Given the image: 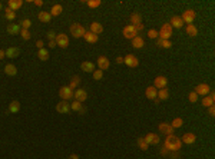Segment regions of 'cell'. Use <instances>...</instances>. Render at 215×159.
I'll return each instance as SVG.
<instances>
[{
    "label": "cell",
    "instance_id": "cell-50",
    "mask_svg": "<svg viewBox=\"0 0 215 159\" xmlns=\"http://www.w3.org/2000/svg\"><path fill=\"white\" fill-rule=\"evenodd\" d=\"M49 48H56V40H49Z\"/></svg>",
    "mask_w": 215,
    "mask_h": 159
},
{
    "label": "cell",
    "instance_id": "cell-40",
    "mask_svg": "<svg viewBox=\"0 0 215 159\" xmlns=\"http://www.w3.org/2000/svg\"><path fill=\"white\" fill-rule=\"evenodd\" d=\"M101 0H89V2H86V4L89 7H91V9H96V7H99L101 6Z\"/></svg>",
    "mask_w": 215,
    "mask_h": 159
},
{
    "label": "cell",
    "instance_id": "cell-5",
    "mask_svg": "<svg viewBox=\"0 0 215 159\" xmlns=\"http://www.w3.org/2000/svg\"><path fill=\"white\" fill-rule=\"evenodd\" d=\"M122 33H123V37H126V39H134V37L138 36V30H136L135 26H132V24L125 26L123 30H122Z\"/></svg>",
    "mask_w": 215,
    "mask_h": 159
},
{
    "label": "cell",
    "instance_id": "cell-54",
    "mask_svg": "<svg viewBox=\"0 0 215 159\" xmlns=\"http://www.w3.org/2000/svg\"><path fill=\"white\" fill-rule=\"evenodd\" d=\"M116 63H123V58H121V56H119V58H116Z\"/></svg>",
    "mask_w": 215,
    "mask_h": 159
},
{
    "label": "cell",
    "instance_id": "cell-10",
    "mask_svg": "<svg viewBox=\"0 0 215 159\" xmlns=\"http://www.w3.org/2000/svg\"><path fill=\"white\" fill-rule=\"evenodd\" d=\"M209 92H211V89H209V86L207 85V83H199V85L195 88V93H197V95L207 96Z\"/></svg>",
    "mask_w": 215,
    "mask_h": 159
},
{
    "label": "cell",
    "instance_id": "cell-21",
    "mask_svg": "<svg viewBox=\"0 0 215 159\" xmlns=\"http://www.w3.org/2000/svg\"><path fill=\"white\" fill-rule=\"evenodd\" d=\"M144 44H145V42L141 36H136L132 39V46H134V49H142Z\"/></svg>",
    "mask_w": 215,
    "mask_h": 159
},
{
    "label": "cell",
    "instance_id": "cell-36",
    "mask_svg": "<svg viewBox=\"0 0 215 159\" xmlns=\"http://www.w3.org/2000/svg\"><path fill=\"white\" fill-rule=\"evenodd\" d=\"M37 56H39V59H40V60H43V62H46L47 59H49V52L46 50V49H40V50L37 52Z\"/></svg>",
    "mask_w": 215,
    "mask_h": 159
},
{
    "label": "cell",
    "instance_id": "cell-53",
    "mask_svg": "<svg viewBox=\"0 0 215 159\" xmlns=\"http://www.w3.org/2000/svg\"><path fill=\"white\" fill-rule=\"evenodd\" d=\"M34 4H36V6H39V7H40L42 4H43V2H42V0H34Z\"/></svg>",
    "mask_w": 215,
    "mask_h": 159
},
{
    "label": "cell",
    "instance_id": "cell-48",
    "mask_svg": "<svg viewBox=\"0 0 215 159\" xmlns=\"http://www.w3.org/2000/svg\"><path fill=\"white\" fill-rule=\"evenodd\" d=\"M43 46H45V43H43V40H37L36 42V48L40 50V49H43Z\"/></svg>",
    "mask_w": 215,
    "mask_h": 159
},
{
    "label": "cell",
    "instance_id": "cell-33",
    "mask_svg": "<svg viewBox=\"0 0 215 159\" xmlns=\"http://www.w3.org/2000/svg\"><path fill=\"white\" fill-rule=\"evenodd\" d=\"M79 83H81V78L79 76H73V78L71 79V83H69V88L73 90V89H77V86H79Z\"/></svg>",
    "mask_w": 215,
    "mask_h": 159
},
{
    "label": "cell",
    "instance_id": "cell-22",
    "mask_svg": "<svg viewBox=\"0 0 215 159\" xmlns=\"http://www.w3.org/2000/svg\"><path fill=\"white\" fill-rule=\"evenodd\" d=\"M83 37H85V40H86L87 43H96L97 39H99V36L95 34V33H92V32H86Z\"/></svg>",
    "mask_w": 215,
    "mask_h": 159
},
{
    "label": "cell",
    "instance_id": "cell-49",
    "mask_svg": "<svg viewBox=\"0 0 215 159\" xmlns=\"http://www.w3.org/2000/svg\"><path fill=\"white\" fill-rule=\"evenodd\" d=\"M166 153H168V149L165 148V146H161V155H166Z\"/></svg>",
    "mask_w": 215,
    "mask_h": 159
},
{
    "label": "cell",
    "instance_id": "cell-3",
    "mask_svg": "<svg viewBox=\"0 0 215 159\" xmlns=\"http://www.w3.org/2000/svg\"><path fill=\"white\" fill-rule=\"evenodd\" d=\"M71 33L73 37H76V39H79V37H83L85 33H86V30H85V27L82 26L81 23H73L71 26Z\"/></svg>",
    "mask_w": 215,
    "mask_h": 159
},
{
    "label": "cell",
    "instance_id": "cell-11",
    "mask_svg": "<svg viewBox=\"0 0 215 159\" xmlns=\"http://www.w3.org/2000/svg\"><path fill=\"white\" fill-rule=\"evenodd\" d=\"M111 66V62L106 56H101V58L97 59V68L101 69V70H107Z\"/></svg>",
    "mask_w": 215,
    "mask_h": 159
},
{
    "label": "cell",
    "instance_id": "cell-35",
    "mask_svg": "<svg viewBox=\"0 0 215 159\" xmlns=\"http://www.w3.org/2000/svg\"><path fill=\"white\" fill-rule=\"evenodd\" d=\"M62 12H63V7H62L60 4H55L50 10V16H59Z\"/></svg>",
    "mask_w": 215,
    "mask_h": 159
},
{
    "label": "cell",
    "instance_id": "cell-2",
    "mask_svg": "<svg viewBox=\"0 0 215 159\" xmlns=\"http://www.w3.org/2000/svg\"><path fill=\"white\" fill-rule=\"evenodd\" d=\"M172 36V26L169 23H165L161 27V30L158 32V37L162 40H169V37Z\"/></svg>",
    "mask_w": 215,
    "mask_h": 159
},
{
    "label": "cell",
    "instance_id": "cell-47",
    "mask_svg": "<svg viewBox=\"0 0 215 159\" xmlns=\"http://www.w3.org/2000/svg\"><path fill=\"white\" fill-rule=\"evenodd\" d=\"M47 37H49V40H55L56 39V34H55V32H47Z\"/></svg>",
    "mask_w": 215,
    "mask_h": 159
},
{
    "label": "cell",
    "instance_id": "cell-19",
    "mask_svg": "<svg viewBox=\"0 0 215 159\" xmlns=\"http://www.w3.org/2000/svg\"><path fill=\"white\" fill-rule=\"evenodd\" d=\"M171 24L172 27H175V29H181L182 26H184V22H182V19H181V16H174L171 19Z\"/></svg>",
    "mask_w": 215,
    "mask_h": 159
},
{
    "label": "cell",
    "instance_id": "cell-28",
    "mask_svg": "<svg viewBox=\"0 0 215 159\" xmlns=\"http://www.w3.org/2000/svg\"><path fill=\"white\" fill-rule=\"evenodd\" d=\"M71 110H75V112H82V113H85V112H86V109H85L83 106H82L81 102L75 100V102H72V105H71Z\"/></svg>",
    "mask_w": 215,
    "mask_h": 159
},
{
    "label": "cell",
    "instance_id": "cell-20",
    "mask_svg": "<svg viewBox=\"0 0 215 159\" xmlns=\"http://www.w3.org/2000/svg\"><path fill=\"white\" fill-rule=\"evenodd\" d=\"M20 30H22V27L19 26V24L10 23L9 26H7V33L12 34V36H14V34H17V33H20Z\"/></svg>",
    "mask_w": 215,
    "mask_h": 159
},
{
    "label": "cell",
    "instance_id": "cell-18",
    "mask_svg": "<svg viewBox=\"0 0 215 159\" xmlns=\"http://www.w3.org/2000/svg\"><path fill=\"white\" fill-rule=\"evenodd\" d=\"M19 54H20V49H19V48H9L6 50V58L16 59Z\"/></svg>",
    "mask_w": 215,
    "mask_h": 159
},
{
    "label": "cell",
    "instance_id": "cell-24",
    "mask_svg": "<svg viewBox=\"0 0 215 159\" xmlns=\"http://www.w3.org/2000/svg\"><path fill=\"white\" fill-rule=\"evenodd\" d=\"M20 110V102L19 100H12L9 105V113H17Z\"/></svg>",
    "mask_w": 215,
    "mask_h": 159
},
{
    "label": "cell",
    "instance_id": "cell-44",
    "mask_svg": "<svg viewBox=\"0 0 215 159\" xmlns=\"http://www.w3.org/2000/svg\"><path fill=\"white\" fill-rule=\"evenodd\" d=\"M102 78H103V70L97 69V70L93 72V79H96V80H101Z\"/></svg>",
    "mask_w": 215,
    "mask_h": 159
},
{
    "label": "cell",
    "instance_id": "cell-26",
    "mask_svg": "<svg viewBox=\"0 0 215 159\" xmlns=\"http://www.w3.org/2000/svg\"><path fill=\"white\" fill-rule=\"evenodd\" d=\"M156 98H158L159 100H166V99L169 98V90H168L166 88L159 89L158 93H156Z\"/></svg>",
    "mask_w": 215,
    "mask_h": 159
},
{
    "label": "cell",
    "instance_id": "cell-14",
    "mask_svg": "<svg viewBox=\"0 0 215 159\" xmlns=\"http://www.w3.org/2000/svg\"><path fill=\"white\" fill-rule=\"evenodd\" d=\"M166 85H168V79L165 78V76H158V78H155V88L158 89H164L166 88Z\"/></svg>",
    "mask_w": 215,
    "mask_h": 159
},
{
    "label": "cell",
    "instance_id": "cell-25",
    "mask_svg": "<svg viewBox=\"0 0 215 159\" xmlns=\"http://www.w3.org/2000/svg\"><path fill=\"white\" fill-rule=\"evenodd\" d=\"M23 6V2L22 0H9V9H12V10H19L20 7Z\"/></svg>",
    "mask_w": 215,
    "mask_h": 159
},
{
    "label": "cell",
    "instance_id": "cell-38",
    "mask_svg": "<svg viewBox=\"0 0 215 159\" xmlns=\"http://www.w3.org/2000/svg\"><path fill=\"white\" fill-rule=\"evenodd\" d=\"M182 125H184V119H182V118H175L174 121H172V123H171V126H172L174 129L181 128Z\"/></svg>",
    "mask_w": 215,
    "mask_h": 159
},
{
    "label": "cell",
    "instance_id": "cell-52",
    "mask_svg": "<svg viewBox=\"0 0 215 159\" xmlns=\"http://www.w3.org/2000/svg\"><path fill=\"white\" fill-rule=\"evenodd\" d=\"M4 58H6V52L0 49V60H2V59H4Z\"/></svg>",
    "mask_w": 215,
    "mask_h": 159
},
{
    "label": "cell",
    "instance_id": "cell-12",
    "mask_svg": "<svg viewBox=\"0 0 215 159\" xmlns=\"http://www.w3.org/2000/svg\"><path fill=\"white\" fill-rule=\"evenodd\" d=\"M56 110L59 113H69L71 112V105H69V102L63 100V102H59L56 105Z\"/></svg>",
    "mask_w": 215,
    "mask_h": 159
},
{
    "label": "cell",
    "instance_id": "cell-55",
    "mask_svg": "<svg viewBox=\"0 0 215 159\" xmlns=\"http://www.w3.org/2000/svg\"><path fill=\"white\" fill-rule=\"evenodd\" d=\"M178 158H179L178 152H172V159H178Z\"/></svg>",
    "mask_w": 215,
    "mask_h": 159
},
{
    "label": "cell",
    "instance_id": "cell-23",
    "mask_svg": "<svg viewBox=\"0 0 215 159\" xmlns=\"http://www.w3.org/2000/svg\"><path fill=\"white\" fill-rule=\"evenodd\" d=\"M156 93H158V89L155 88V86H149V88H146V90H145V95H146L148 99H155L156 98Z\"/></svg>",
    "mask_w": 215,
    "mask_h": 159
},
{
    "label": "cell",
    "instance_id": "cell-32",
    "mask_svg": "<svg viewBox=\"0 0 215 159\" xmlns=\"http://www.w3.org/2000/svg\"><path fill=\"white\" fill-rule=\"evenodd\" d=\"M185 32H186L189 36H192V37H195L197 34H198V29H197L194 24H188V26H186V29H185Z\"/></svg>",
    "mask_w": 215,
    "mask_h": 159
},
{
    "label": "cell",
    "instance_id": "cell-31",
    "mask_svg": "<svg viewBox=\"0 0 215 159\" xmlns=\"http://www.w3.org/2000/svg\"><path fill=\"white\" fill-rule=\"evenodd\" d=\"M131 22H132V26H138V24L142 23V17L139 13H134L131 16Z\"/></svg>",
    "mask_w": 215,
    "mask_h": 159
},
{
    "label": "cell",
    "instance_id": "cell-41",
    "mask_svg": "<svg viewBox=\"0 0 215 159\" xmlns=\"http://www.w3.org/2000/svg\"><path fill=\"white\" fill-rule=\"evenodd\" d=\"M138 146L142 149V151H146V149L149 148V145L146 142H145V139L144 138H138Z\"/></svg>",
    "mask_w": 215,
    "mask_h": 159
},
{
    "label": "cell",
    "instance_id": "cell-51",
    "mask_svg": "<svg viewBox=\"0 0 215 159\" xmlns=\"http://www.w3.org/2000/svg\"><path fill=\"white\" fill-rule=\"evenodd\" d=\"M209 115H211V116H214V115H215V108H214V105L209 106Z\"/></svg>",
    "mask_w": 215,
    "mask_h": 159
},
{
    "label": "cell",
    "instance_id": "cell-42",
    "mask_svg": "<svg viewBox=\"0 0 215 159\" xmlns=\"http://www.w3.org/2000/svg\"><path fill=\"white\" fill-rule=\"evenodd\" d=\"M20 36H22V39H24V40H29L30 39V32L27 30V29H22L20 30Z\"/></svg>",
    "mask_w": 215,
    "mask_h": 159
},
{
    "label": "cell",
    "instance_id": "cell-45",
    "mask_svg": "<svg viewBox=\"0 0 215 159\" xmlns=\"http://www.w3.org/2000/svg\"><path fill=\"white\" fill-rule=\"evenodd\" d=\"M188 99H189V102H192V103H195V102L198 100V95H197L195 92H191V93H189V96H188Z\"/></svg>",
    "mask_w": 215,
    "mask_h": 159
},
{
    "label": "cell",
    "instance_id": "cell-16",
    "mask_svg": "<svg viewBox=\"0 0 215 159\" xmlns=\"http://www.w3.org/2000/svg\"><path fill=\"white\" fill-rule=\"evenodd\" d=\"M81 69L86 73H93L95 72V64L92 62H82L81 63Z\"/></svg>",
    "mask_w": 215,
    "mask_h": 159
},
{
    "label": "cell",
    "instance_id": "cell-17",
    "mask_svg": "<svg viewBox=\"0 0 215 159\" xmlns=\"http://www.w3.org/2000/svg\"><path fill=\"white\" fill-rule=\"evenodd\" d=\"M195 141H197V136H195L194 133H191V132L185 133V135H184V138L181 139V142L186 143V145H192V143H194Z\"/></svg>",
    "mask_w": 215,
    "mask_h": 159
},
{
    "label": "cell",
    "instance_id": "cell-15",
    "mask_svg": "<svg viewBox=\"0 0 215 159\" xmlns=\"http://www.w3.org/2000/svg\"><path fill=\"white\" fill-rule=\"evenodd\" d=\"M144 139H145V142L148 143V145H158L159 143V136L156 135V133H148Z\"/></svg>",
    "mask_w": 215,
    "mask_h": 159
},
{
    "label": "cell",
    "instance_id": "cell-8",
    "mask_svg": "<svg viewBox=\"0 0 215 159\" xmlns=\"http://www.w3.org/2000/svg\"><path fill=\"white\" fill-rule=\"evenodd\" d=\"M123 63H126V66H129V68H136L139 64V60L134 54H126L123 58Z\"/></svg>",
    "mask_w": 215,
    "mask_h": 159
},
{
    "label": "cell",
    "instance_id": "cell-9",
    "mask_svg": "<svg viewBox=\"0 0 215 159\" xmlns=\"http://www.w3.org/2000/svg\"><path fill=\"white\" fill-rule=\"evenodd\" d=\"M73 98H75V100H77V102H85L87 99V93H86V90H83V89H79L77 88L76 90L73 92Z\"/></svg>",
    "mask_w": 215,
    "mask_h": 159
},
{
    "label": "cell",
    "instance_id": "cell-57",
    "mask_svg": "<svg viewBox=\"0 0 215 159\" xmlns=\"http://www.w3.org/2000/svg\"><path fill=\"white\" fill-rule=\"evenodd\" d=\"M0 10H2V3H0Z\"/></svg>",
    "mask_w": 215,
    "mask_h": 159
},
{
    "label": "cell",
    "instance_id": "cell-13",
    "mask_svg": "<svg viewBox=\"0 0 215 159\" xmlns=\"http://www.w3.org/2000/svg\"><path fill=\"white\" fill-rule=\"evenodd\" d=\"M159 131H161L162 133H165V135L168 136V135H174V131L175 129L171 126V123H166V122H162L161 125L158 126Z\"/></svg>",
    "mask_w": 215,
    "mask_h": 159
},
{
    "label": "cell",
    "instance_id": "cell-56",
    "mask_svg": "<svg viewBox=\"0 0 215 159\" xmlns=\"http://www.w3.org/2000/svg\"><path fill=\"white\" fill-rule=\"evenodd\" d=\"M67 159H79V156H77V155H71Z\"/></svg>",
    "mask_w": 215,
    "mask_h": 159
},
{
    "label": "cell",
    "instance_id": "cell-6",
    "mask_svg": "<svg viewBox=\"0 0 215 159\" xmlns=\"http://www.w3.org/2000/svg\"><path fill=\"white\" fill-rule=\"evenodd\" d=\"M56 44L57 46H60V48H67L69 46V37H67V34H65V33H59V34H56Z\"/></svg>",
    "mask_w": 215,
    "mask_h": 159
},
{
    "label": "cell",
    "instance_id": "cell-34",
    "mask_svg": "<svg viewBox=\"0 0 215 159\" xmlns=\"http://www.w3.org/2000/svg\"><path fill=\"white\" fill-rule=\"evenodd\" d=\"M156 44H158L159 48H162V49H171L172 48V43H171V42H169V40H162V39H158Z\"/></svg>",
    "mask_w": 215,
    "mask_h": 159
},
{
    "label": "cell",
    "instance_id": "cell-30",
    "mask_svg": "<svg viewBox=\"0 0 215 159\" xmlns=\"http://www.w3.org/2000/svg\"><path fill=\"white\" fill-rule=\"evenodd\" d=\"M50 19H52V16H50V13H47V12H40V13H39V20L43 22V23H49Z\"/></svg>",
    "mask_w": 215,
    "mask_h": 159
},
{
    "label": "cell",
    "instance_id": "cell-1",
    "mask_svg": "<svg viewBox=\"0 0 215 159\" xmlns=\"http://www.w3.org/2000/svg\"><path fill=\"white\" fill-rule=\"evenodd\" d=\"M164 146L168 151H171V152H178L179 149L182 148V142H181V139L176 138L175 135H168L166 139H165Z\"/></svg>",
    "mask_w": 215,
    "mask_h": 159
},
{
    "label": "cell",
    "instance_id": "cell-27",
    "mask_svg": "<svg viewBox=\"0 0 215 159\" xmlns=\"http://www.w3.org/2000/svg\"><path fill=\"white\" fill-rule=\"evenodd\" d=\"M91 32L95 34H99L103 32V26H102L101 23H97V22H93V23L91 24Z\"/></svg>",
    "mask_w": 215,
    "mask_h": 159
},
{
    "label": "cell",
    "instance_id": "cell-29",
    "mask_svg": "<svg viewBox=\"0 0 215 159\" xmlns=\"http://www.w3.org/2000/svg\"><path fill=\"white\" fill-rule=\"evenodd\" d=\"M4 73L7 74V76H14V74L17 73V69H16V66L14 64H6L4 66Z\"/></svg>",
    "mask_w": 215,
    "mask_h": 159
},
{
    "label": "cell",
    "instance_id": "cell-4",
    "mask_svg": "<svg viewBox=\"0 0 215 159\" xmlns=\"http://www.w3.org/2000/svg\"><path fill=\"white\" fill-rule=\"evenodd\" d=\"M59 96L62 100H71V99H73V90L69 86H63L59 89Z\"/></svg>",
    "mask_w": 215,
    "mask_h": 159
},
{
    "label": "cell",
    "instance_id": "cell-7",
    "mask_svg": "<svg viewBox=\"0 0 215 159\" xmlns=\"http://www.w3.org/2000/svg\"><path fill=\"white\" fill-rule=\"evenodd\" d=\"M181 19H182V22L184 23H186V24H192V22L195 20V12L194 10H185L184 12V14L181 16Z\"/></svg>",
    "mask_w": 215,
    "mask_h": 159
},
{
    "label": "cell",
    "instance_id": "cell-46",
    "mask_svg": "<svg viewBox=\"0 0 215 159\" xmlns=\"http://www.w3.org/2000/svg\"><path fill=\"white\" fill-rule=\"evenodd\" d=\"M148 36H149V39H155V37H158V30L151 29V30L148 32Z\"/></svg>",
    "mask_w": 215,
    "mask_h": 159
},
{
    "label": "cell",
    "instance_id": "cell-37",
    "mask_svg": "<svg viewBox=\"0 0 215 159\" xmlns=\"http://www.w3.org/2000/svg\"><path fill=\"white\" fill-rule=\"evenodd\" d=\"M214 98H211V96H205L204 99H202V106L204 108H209V106L214 105Z\"/></svg>",
    "mask_w": 215,
    "mask_h": 159
},
{
    "label": "cell",
    "instance_id": "cell-43",
    "mask_svg": "<svg viewBox=\"0 0 215 159\" xmlns=\"http://www.w3.org/2000/svg\"><path fill=\"white\" fill-rule=\"evenodd\" d=\"M19 26H20L22 29H27V30H29V27L32 26V22L29 20V19H24V20L20 22V24H19Z\"/></svg>",
    "mask_w": 215,
    "mask_h": 159
},
{
    "label": "cell",
    "instance_id": "cell-39",
    "mask_svg": "<svg viewBox=\"0 0 215 159\" xmlns=\"http://www.w3.org/2000/svg\"><path fill=\"white\" fill-rule=\"evenodd\" d=\"M4 12H6V14H4V16H6L7 20H10V22H12V20H14V19H16V13H14V12L12 10V9H9V7H7V9H6Z\"/></svg>",
    "mask_w": 215,
    "mask_h": 159
}]
</instances>
